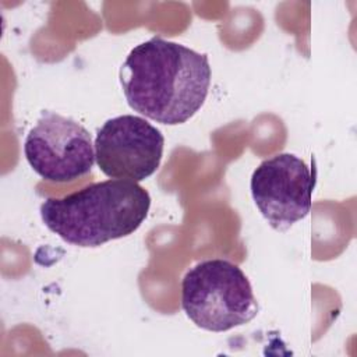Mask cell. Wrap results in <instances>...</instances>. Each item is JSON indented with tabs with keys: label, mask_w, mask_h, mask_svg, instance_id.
Segmentation results:
<instances>
[{
	"label": "cell",
	"mask_w": 357,
	"mask_h": 357,
	"mask_svg": "<svg viewBox=\"0 0 357 357\" xmlns=\"http://www.w3.org/2000/svg\"><path fill=\"white\" fill-rule=\"evenodd\" d=\"M119 77L132 110L156 123L177 126L205 103L212 70L205 53L153 36L131 49Z\"/></svg>",
	"instance_id": "6da1fadb"
},
{
	"label": "cell",
	"mask_w": 357,
	"mask_h": 357,
	"mask_svg": "<svg viewBox=\"0 0 357 357\" xmlns=\"http://www.w3.org/2000/svg\"><path fill=\"white\" fill-rule=\"evenodd\" d=\"M151 208L149 192L130 180L109 178L61 198H46L45 226L68 244L99 247L138 230Z\"/></svg>",
	"instance_id": "7a4b0ae2"
},
{
	"label": "cell",
	"mask_w": 357,
	"mask_h": 357,
	"mask_svg": "<svg viewBox=\"0 0 357 357\" xmlns=\"http://www.w3.org/2000/svg\"><path fill=\"white\" fill-rule=\"evenodd\" d=\"M181 308L201 329L226 332L252 321L258 301L243 269L229 259H205L181 279Z\"/></svg>",
	"instance_id": "3957f363"
},
{
	"label": "cell",
	"mask_w": 357,
	"mask_h": 357,
	"mask_svg": "<svg viewBox=\"0 0 357 357\" xmlns=\"http://www.w3.org/2000/svg\"><path fill=\"white\" fill-rule=\"evenodd\" d=\"M24 155L43 180L67 183L92 170L95 145L82 124L45 110L25 137Z\"/></svg>",
	"instance_id": "277c9868"
},
{
	"label": "cell",
	"mask_w": 357,
	"mask_h": 357,
	"mask_svg": "<svg viewBox=\"0 0 357 357\" xmlns=\"http://www.w3.org/2000/svg\"><path fill=\"white\" fill-rule=\"evenodd\" d=\"M314 187L315 173L289 152L262 160L250 180L255 206L278 231L289 230L310 213Z\"/></svg>",
	"instance_id": "5b68a950"
},
{
	"label": "cell",
	"mask_w": 357,
	"mask_h": 357,
	"mask_svg": "<svg viewBox=\"0 0 357 357\" xmlns=\"http://www.w3.org/2000/svg\"><path fill=\"white\" fill-rule=\"evenodd\" d=\"M93 145L98 167L105 176L137 183L158 170L165 137L144 117L123 114L103 123Z\"/></svg>",
	"instance_id": "8992f818"
}]
</instances>
